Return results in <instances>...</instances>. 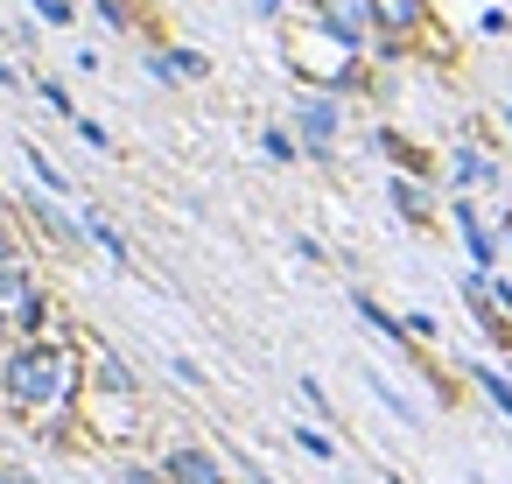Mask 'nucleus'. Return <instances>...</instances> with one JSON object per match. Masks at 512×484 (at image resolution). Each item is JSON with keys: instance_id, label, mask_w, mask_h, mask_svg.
Listing matches in <instances>:
<instances>
[{"instance_id": "obj_1", "label": "nucleus", "mask_w": 512, "mask_h": 484, "mask_svg": "<svg viewBox=\"0 0 512 484\" xmlns=\"http://www.w3.org/2000/svg\"><path fill=\"white\" fill-rule=\"evenodd\" d=\"M85 386V358L64 337H15L0 351V393L22 414H64Z\"/></svg>"}, {"instance_id": "obj_2", "label": "nucleus", "mask_w": 512, "mask_h": 484, "mask_svg": "<svg viewBox=\"0 0 512 484\" xmlns=\"http://www.w3.org/2000/svg\"><path fill=\"white\" fill-rule=\"evenodd\" d=\"M372 22H379V43H372V50L407 57V50H414V36H428L435 8H428V0H372Z\"/></svg>"}, {"instance_id": "obj_3", "label": "nucleus", "mask_w": 512, "mask_h": 484, "mask_svg": "<svg viewBox=\"0 0 512 484\" xmlns=\"http://www.w3.org/2000/svg\"><path fill=\"white\" fill-rule=\"evenodd\" d=\"M316 22L344 43V50H365L379 43V22H372V0H316Z\"/></svg>"}, {"instance_id": "obj_4", "label": "nucleus", "mask_w": 512, "mask_h": 484, "mask_svg": "<svg viewBox=\"0 0 512 484\" xmlns=\"http://www.w3.org/2000/svg\"><path fill=\"white\" fill-rule=\"evenodd\" d=\"M162 477H169V484H232L225 456L204 449V442H176V449H162Z\"/></svg>"}, {"instance_id": "obj_5", "label": "nucleus", "mask_w": 512, "mask_h": 484, "mask_svg": "<svg viewBox=\"0 0 512 484\" xmlns=\"http://www.w3.org/2000/svg\"><path fill=\"white\" fill-rule=\"evenodd\" d=\"M337 120H344V113H337V99H302V106H295L302 148H309V155H330V148H337Z\"/></svg>"}, {"instance_id": "obj_6", "label": "nucleus", "mask_w": 512, "mask_h": 484, "mask_svg": "<svg viewBox=\"0 0 512 484\" xmlns=\"http://www.w3.org/2000/svg\"><path fill=\"white\" fill-rule=\"evenodd\" d=\"M85 379H92V393H113V400H134L141 386H134V372H127V358L120 351H106V344H92L85 351Z\"/></svg>"}, {"instance_id": "obj_7", "label": "nucleus", "mask_w": 512, "mask_h": 484, "mask_svg": "<svg viewBox=\"0 0 512 484\" xmlns=\"http://www.w3.org/2000/svg\"><path fill=\"white\" fill-rule=\"evenodd\" d=\"M456 225H463V246H470V260H477V274H491V267H498V239L484 232V218H477V211H470L463 197H456Z\"/></svg>"}, {"instance_id": "obj_8", "label": "nucleus", "mask_w": 512, "mask_h": 484, "mask_svg": "<svg viewBox=\"0 0 512 484\" xmlns=\"http://www.w3.org/2000/svg\"><path fill=\"white\" fill-rule=\"evenodd\" d=\"M29 295H36V274H29V260H22V253H15V260H0V309L15 316Z\"/></svg>"}, {"instance_id": "obj_9", "label": "nucleus", "mask_w": 512, "mask_h": 484, "mask_svg": "<svg viewBox=\"0 0 512 484\" xmlns=\"http://www.w3.org/2000/svg\"><path fill=\"white\" fill-rule=\"evenodd\" d=\"M155 71H162V78H176V85H197L211 64H204L197 50H155Z\"/></svg>"}, {"instance_id": "obj_10", "label": "nucleus", "mask_w": 512, "mask_h": 484, "mask_svg": "<svg viewBox=\"0 0 512 484\" xmlns=\"http://www.w3.org/2000/svg\"><path fill=\"white\" fill-rule=\"evenodd\" d=\"M50 323H57V302H50V295L36 288V295H29V302L15 309V330H22V337H50Z\"/></svg>"}, {"instance_id": "obj_11", "label": "nucleus", "mask_w": 512, "mask_h": 484, "mask_svg": "<svg viewBox=\"0 0 512 484\" xmlns=\"http://www.w3.org/2000/svg\"><path fill=\"white\" fill-rule=\"evenodd\" d=\"M351 302H358V316H365V323H372V330H379L386 344H407V323H400V316H386V309H379L372 295H351Z\"/></svg>"}, {"instance_id": "obj_12", "label": "nucleus", "mask_w": 512, "mask_h": 484, "mask_svg": "<svg viewBox=\"0 0 512 484\" xmlns=\"http://www.w3.org/2000/svg\"><path fill=\"white\" fill-rule=\"evenodd\" d=\"M470 379H477V386H484V400H491V407H498V414H505V421H512V379H498V372H491V365H477V372H470Z\"/></svg>"}, {"instance_id": "obj_13", "label": "nucleus", "mask_w": 512, "mask_h": 484, "mask_svg": "<svg viewBox=\"0 0 512 484\" xmlns=\"http://www.w3.org/2000/svg\"><path fill=\"white\" fill-rule=\"evenodd\" d=\"M393 204L407 211V225H428V197L414 190V176H400V183H393Z\"/></svg>"}, {"instance_id": "obj_14", "label": "nucleus", "mask_w": 512, "mask_h": 484, "mask_svg": "<svg viewBox=\"0 0 512 484\" xmlns=\"http://www.w3.org/2000/svg\"><path fill=\"white\" fill-rule=\"evenodd\" d=\"M295 449H302V456H316V463H337V442H330L323 428H295Z\"/></svg>"}, {"instance_id": "obj_15", "label": "nucleus", "mask_w": 512, "mask_h": 484, "mask_svg": "<svg viewBox=\"0 0 512 484\" xmlns=\"http://www.w3.org/2000/svg\"><path fill=\"white\" fill-rule=\"evenodd\" d=\"M85 239H92V246H106L113 260H127V239H120V232H113L106 218H92V225H85Z\"/></svg>"}, {"instance_id": "obj_16", "label": "nucleus", "mask_w": 512, "mask_h": 484, "mask_svg": "<svg viewBox=\"0 0 512 484\" xmlns=\"http://www.w3.org/2000/svg\"><path fill=\"white\" fill-rule=\"evenodd\" d=\"M29 169H36V176H43V183H50V190H71V183H64V169H57V162H50V155H43V148H29Z\"/></svg>"}, {"instance_id": "obj_17", "label": "nucleus", "mask_w": 512, "mask_h": 484, "mask_svg": "<svg viewBox=\"0 0 512 484\" xmlns=\"http://www.w3.org/2000/svg\"><path fill=\"white\" fill-rule=\"evenodd\" d=\"M407 337H414V344H435V337H442V323H435L428 309H414V316H407Z\"/></svg>"}, {"instance_id": "obj_18", "label": "nucleus", "mask_w": 512, "mask_h": 484, "mask_svg": "<svg viewBox=\"0 0 512 484\" xmlns=\"http://www.w3.org/2000/svg\"><path fill=\"white\" fill-rule=\"evenodd\" d=\"M267 155H274V162H295V134H288V127H267Z\"/></svg>"}, {"instance_id": "obj_19", "label": "nucleus", "mask_w": 512, "mask_h": 484, "mask_svg": "<svg viewBox=\"0 0 512 484\" xmlns=\"http://www.w3.org/2000/svg\"><path fill=\"white\" fill-rule=\"evenodd\" d=\"M36 15H43L50 29H64V22H78V15H71V0H36Z\"/></svg>"}, {"instance_id": "obj_20", "label": "nucleus", "mask_w": 512, "mask_h": 484, "mask_svg": "<svg viewBox=\"0 0 512 484\" xmlns=\"http://www.w3.org/2000/svg\"><path fill=\"white\" fill-rule=\"evenodd\" d=\"M120 484H169V477H162V463H155V470H148V463H127Z\"/></svg>"}, {"instance_id": "obj_21", "label": "nucleus", "mask_w": 512, "mask_h": 484, "mask_svg": "<svg viewBox=\"0 0 512 484\" xmlns=\"http://www.w3.org/2000/svg\"><path fill=\"white\" fill-rule=\"evenodd\" d=\"M0 260H15V239H8V225H0Z\"/></svg>"}, {"instance_id": "obj_22", "label": "nucleus", "mask_w": 512, "mask_h": 484, "mask_svg": "<svg viewBox=\"0 0 512 484\" xmlns=\"http://www.w3.org/2000/svg\"><path fill=\"white\" fill-rule=\"evenodd\" d=\"M8 330H15V316H8V309H0V344H8Z\"/></svg>"}, {"instance_id": "obj_23", "label": "nucleus", "mask_w": 512, "mask_h": 484, "mask_svg": "<svg viewBox=\"0 0 512 484\" xmlns=\"http://www.w3.org/2000/svg\"><path fill=\"white\" fill-rule=\"evenodd\" d=\"M505 239H512V211H505Z\"/></svg>"}, {"instance_id": "obj_24", "label": "nucleus", "mask_w": 512, "mask_h": 484, "mask_svg": "<svg viewBox=\"0 0 512 484\" xmlns=\"http://www.w3.org/2000/svg\"><path fill=\"white\" fill-rule=\"evenodd\" d=\"M386 484H400V477H386Z\"/></svg>"}, {"instance_id": "obj_25", "label": "nucleus", "mask_w": 512, "mask_h": 484, "mask_svg": "<svg viewBox=\"0 0 512 484\" xmlns=\"http://www.w3.org/2000/svg\"><path fill=\"white\" fill-rule=\"evenodd\" d=\"M505 127H512V113H505Z\"/></svg>"}]
</instances>
